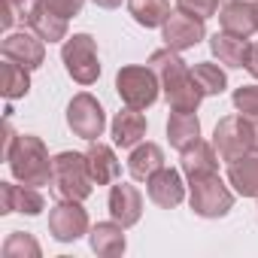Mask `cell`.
I'll use <instances>...</instances> for the list:
<instances>
[{
  "label": "cell",
  "instance_id": "obj_12",
  "mask_svg": "<svg viewBox=\"0 0 258 258\" xmlns=\"http://www.w3.org/2000/svg\"><path fill=\"white\" fill-rule=\"evenodd\" d=\"M106 210H109V216H112L118 225L134 228V225L140 222V216H143V195H140V188L131 185V182L115 179V182L109 185Z\"/></svg>",
  "mask_w": 258,
  "mask_h": 258
},
{
  "label": "cell",
  "instance_id": "obj_10",
  "mask_svg": "<svg viewBox=\"0 0 258 258\" xmlns=\"http://www.w3.org/2000/svg\"><path fill=\"white\" fill-rule=\"evenodd\" d=\"M0 55L28 67V70H37L46 61V40L40 34H34L31 28L28 31H10L0 40Z\"/></svg>",
  "mask_w": 258,
  "mask_h": 258
},
{
  "label": "cell",
  "instance_id": "obj_16",
  "mask_svg": "<svg viewBox=\"0 0 258 258\" xmlns=\"http://www.w3.org/2000/svg\"><path fill=\"white\" fill-rule=\"evenodd\" d=\"M219 152L213 143H204L198 140L195 146L182 149L179 152V170L185 179H198V176H210V173H219Z\"/></svg>",
  "mask_w": 258,
  "mask_h": 258
},
{
  "label": "cell",
  "instance_id": "obj_7",
  "mask_svg": "<svg viewBox=\"0 0 258 258\" xmlns=\"http://www.w3.org/2000/svg\"><path fill=\"white\" fill-rule=\"evenodd\" d=\"M213 146L219 152V158L225 164L237 161L240 155L255 149V131H252V118L243 112L225 115L216 121V131H213Z\"/></svg>",
  "mask_w": 258,
  "mask_h": 258
},
{
  "label": "cell",
  "instance_id": "obj_9",
  "mask_svg": "<svg viewBox=\"0 0 258 258\" xmlns=\"http://www.w3.org/2000/svg\"><path fill=\"white\" fill-rule=\"evenodd\" d=\"M88 231L91 225H88V210L82 207V201H58L49 210V234L58 243H76Z\"/></svg>",
  "mask_w": 258,
  "mask_h": 258
},
{
  "label": "cell",
  "instance_id": "obj_4",
  "mask_svg": "<svg viewBox=\"0 0 258 258\" xmlns=\"http://www.w3.org/2000/svg\"><path fill=\"white\" fill-rule=\"evenodd\" d=\"M234 188L225 185L219 173L188 179V204L201 219H225L234 210Z\"/></svg>",
  "mask_w": 258,
  "mask_h": 258
},
{
  "label": "cell",
  "instance_id": "obj_18",
  "mask_svg": "<svg viewBox=\"0 0 258 258\" xmlns=\"http://www.w3.org/2000/svg\"><path fill=\"white\" fill-rule=\"evenodd\" d=\"M85 155H88V167H91V176L97 185H112L121 176V161L112 146H106L100 140H88Z\"/></svg>",
  "mask_w": 258,
  "mask_h": 258
},
{
  "label": "cell",
  "instance_id": "obj_30",
  "mask_svg": "<svg viewBox=\"0 0 258 258\" xmlns=\"http://www.w3.org/2000/svg\"><path fill=\"white\" fill-rule=\"evenodd\" d=\"M231 100H234V109L237 112L255 115L258 112V85H240V88H234Z\"/></svg>",
  "mask_w": 258,
  "mask_h": 258
},
{
  "label": "cell",
  "instance_id": "obj_13",
  "mask_svg": "<svg viewBox=\"0 0 258 258\" xmlns=\"http://www.w3.org/2000/svg\"><path fill=\"white\" fill-rule=\"evenodd\" d=\"M146 191H149V201L161 210H173L185 201V182H182V170H173V167H161L155 170L149 179H146Z\"/></svg>",
  "mask_w": 258,
  "mask_h": 258
},
{
  "label": "cell",
  "instance_id": "obj_31",
  "mask_svg": "<svg viewBox=\"0 0 258 258\" xmlns=\"http://www.w3.org/2000/svg\"><path fill=\"white\" fill-rule=\"evenodd\" d=\"M225 4V0H176V10H182V13H191V16H198V19H213V16H219V7Z\"/></svg>",
  "mask_w": 258,
  "mask_h": 258
},
{
  "label": "cell",
  "instance_id": "obj_34",
  "mask_svg": "<svg viewBox=\"0 0 258 258\" xmlns=\"http://www.w3.org/2000/svg\"><path fill=\"white\" fill-rule=\"evenodd\" d=\"M91 4L100 10H115V7H121V0H91Z\"/></svg>",
  "mask_w": 258,
  "mask_h": 258
},
{
  "label": "cell",
  "instance_id": "obj_6",
  "mask_svg": "<svg viewBox=\"0 0 258 258\" xmlns=\"http://www.w3.org/2000/svg\"><path fill=\"white\" fill-rule=\"evenodd\" d=\"M61 61L64 70L73 82L79 85H94L100 76V55H97V40L91 34H73L61 46Z\"/></svg>",
  "mask_w": 258,
  "mask_h": 258
},
{
  "label": "cell",
  "instance_id": "obj_24",
  "mask_svg": "<svg viewBox=\"0 0 258 258\" xmlns=\"http://www.w3.org/2000/svg\"><path fill=\"white\" fill-rule=\"evenodd\" d=\"M28 28H31L34 34H40L46 43H64V40H67V19H61L58 13H52L43 0L37 4V10L31 13Z\"/></svg>",
  "mask_w": 258,
  "mask_h": 258
},
{
  "label": "cell",
  "instance_id": "obj_2",
  "mask_svg": "<svg viewBox=\"0 0 258 258\" xmlns=\"http://www.w3.org/2000/svg\"><path fill=\"white\" fill-rule=\"evenodd\" d=\"M4 155L16 182L34 185V188H43L52 182V158L46 143L37 134H16L13 143L4 149Z\"/></svg>",
  "mask_w": 258,
  "mask_h": 258
},
{
  "label": "cell",
  "instance_id": "obj_27",
  "mask_svg": "<svg viewBox=\"0 0 258 258\" xmlns=\"http://www.w3.org/2000/svg\"><path fill=\"white\" fill-rule=\"evenodd\" d=\"M191 76H195V82L201 85V91H204L207 97L222 94V91L228 88V73H225L219 64H213V61H198V64L191 67Z\"/></svg>",
  "mask_w": 258,
  "mask_h": 258
},
{
  "label": "cell",
  "instance_id": "obj_32",
  "mask_svg": "<svg viewBox=\"0 0 258 258\" xmlns=\"http://www.w3.org/2000/svg\"><path fill=\"white\" fill-rule=\"evenodd\" d=\"M43 4L52 10V13H58L61 19H76L79 13H82V7H85V0H43Z\"/></svg>",
  "mask_w": 258,
  "mask_h": 258
},
{
  "label": "cell",
  "instance_id": "obj_26",
  "mask_svg": "<svg viewBox=\"0 0 258 258\" xmlns=\"http://www.w3.org/2000/svg\"><path fill=\"white\" fill-rule=\"evenodd\" d=\"M0 79H4V85H0V91H4L7 100H19V97H28L31 91V70L16 64V61H4L0 64Z\"/></svg>",
  "mask_w": 258,
  "mask_h": 258
},
{
  "label": "cell",
  "instance_id": "obj_21",
  "mask_svg": "<svg viewBox=\"0 0 258 258\" xmlns=\"http://www.w3.org/2000/svg\"><path fill=\"white\" fill-rule=\"evenodd\" d=\"M164 167V149L158 143H137L131 149V155H127V173H131V179L137 182H146L155 170Z\"/></svg>",
  "mask_w": 258,
  "mask_h": 258
},
{
  "label": "cell",
  "instance_id": "obj_11",
  "mask_svg": "<svg viewBox=\"0 0 258 258\" xmlns=\"http://www.w3.org/2000/svg\"><path fill=\"white\" fill-rule=\"evenodd\" d=\"M204 37H207L204 19L191 16V13H182V10H173V13L167 16V22L161 25V40H164V46H170V49H176V52L195 49Z\"/></svg>",
  "mask_w": 258,
  "mask_h": 258
},
{
  "label": "cell",
  "instance_id": "obj_28",
  "mask_svg": "<svg viewBox=\"0 0 258 258\" xmlns=\"http://www.w3.org/2000/svg\"><path fill=\"white\" fill-rule=\"evenodd\" d=\"M40 255H43V249L34 240V234H28V231H13L4 240V258H40Z\"/></svg>",
  "mask_w": 258,
  "mask_h": 258
},
{
  "label": "cell",
  "instance_id": "obj_36",
  "mask_svg": "<svg viewBox=\"0 0 258 258\" xmlns=\"http://www.w3.org/2000/svg\"><path fill=\"white\" fill-rule=\"evenodd\" d=\"M255 19H258V0H255Z\"/></svg>",
  "mask_w": 258,
  "mask_h": 258
},
{
  "label": "cell",
  "instance_id": "obj_14",
  "mask_svg": "<svg viewBox=\"0 0 258 258\" xmlns=\"http://www.w3.org/2000/svg\"><path fill=\"white\" fill-rule=\"evenodd\" d=\"M46 210V198L40 188L25 182H0V213H22V216H40Z\"/></svg>",
  "mask_w": 258,
  "mask_h": 258
},
{
  "label": "cell",
  "instance_id": "obj_23",
  "mask_svg": "<svg viewBox=\"0 0 258 258\" xmlns=\"http://www.w3.org/2000/svg\"><path fill=\"white\" fill-rule=\"evenodd\" d=\"M167 140L173 149H188L201 140V121L195 112H179V109H170V118H167Z\"/></svg>",
  "mask_w": 258,
  "mask_h": 258
},
{
  "label": "cell",
  "instance_id": "obj_5",
  "mask_svg": "<svg viewBox=\"0 0 258 258\" xmlns=\"http://www.w3.org/2000/svg\"><path fill=\"white\" fill-rule=\"evenodd\" d=\"M115 91H118L124 106L149 109L161 97V82H158V76L149 64L146 67L143 64H124L115 73Z\"/></svg>",
  "mask_w": 258,
  "mask_h": 258
},
{
  "label": "cell",
  "instance_id": "obj_19",
  "mask_svg": "<svg viewBox=\"0 0 258 258\" xmlns=\"http://www.w3.org/2000/svg\"><path fill=\"white\" fill-rule=\"evenodd\" d=\"M88 243H91V252L100 255V258L124 255V249H127L124 225H118L115 219H112V222H97V225L88 231Z\"/></svg>",
  "mask_w": 258,
  "mask_h": 258
},
{
  "label": "cell",
  "instance_id": "obj_29",
  "mask_svg": "<svg viewBox=\"0 0 258 258\" xmlns=\"http://www.w3.org/2000/svg\"><path fill=\"white\" fill-rule=\"evenodd\" d=\"M40 0H4V16H0V25H4V31H10L16 22L28 25L31 13L37 10Z\"/></svg>",
  "mask_w": 258,
  "mask_h": 258
},
{
  "label": "cell",
  "instance_id": "obj_8",
  "mask_svg": "<svg viewBox=\"0 0 258 258\" xmlns=\"http://www.w3.org/2000/svg\"><path fill=\"white\" fill-rule=\"evenodd\" d=\"M67 124L82 140H100L103 131H106V112H103V106H100V100L94 94L79 91L67 103Z\"/></svg>",
  "mask_w": 258,
  "mask_h": 258
},
{
  "label": "cell",
  "instance_id": "obj_20",
  "mask_svg": "<svg viewBox=\"0 0 258 258\" xmlns=\"http://www.w3.org/2000/svg\"><path fill=\"white\" fill-rule=\"evenodd\" d=\"M228 185L240 198H255L258 201V149L240 155L237 161L228 164Z\"/></svg>",
  "mask_w": 258,
  "mask_h": 258
},
{
  "label": "cell",
  "instance_id": "obj_15",
  "mask_svg": "<svg viewBox=\"0 0 258 258\" xmlns=\"http://www.w3.org/2000/svg\"><path fill=\"white\" fill-rule=\"evenodd\" d=\"M146 115L143 109H134V106H124L121 112H115L109 131H112V143L118 149H134L137 143H143L146 137Z\"/></svg>",
  "mask_w": 258,
  "mask_h": 258
},
{
  "label": "cell",
  "instance_id": "obj_22",
  "mask_svg": "<svg viewBox=\"0 0 258 258\" xmlns=\"http://www.w3.org/2000/svg\"><path fill=\"white\" fill-rule=\"evenodd\" d=\"M210 52L225 67H246L249 40L246 37H237V34H228V31H219V34L210 37Z\"/></svg>",
  "mask_w": 258,
  "mask_h": 258
},
{
  "label": "cell",
  "instance_id": "obj_17",
  "mask_svg": "<svg viewBox=\"0 0 258 258\" xmlns=\"http://www.w3.org/2000/svg\"><path fill=\"white\" fill-rule=\"evenodd\" d=\"M219 25H222V31L249 40L258 31L255 4H249V0H228V4H222V10H219Z\"/></svg>",
  "mask_w": 258,
  "mask_h": 258
},
{
  "label": "cell",
  "instance_id": "obj_1",
  "mask_svg": "<svg viewBox=\"0 0 258 258\" xmlns=\"http://www.w3.org/2000/svg\"><path fill=\"white\" fill-rule=\"evenodd\" d=\"M149 67L155 70L158 82H161V94L164 100L170 103V109H179V112H198L201 100L207 97L201 91V85L195 82L191 76V67L182 61V55L170 46L164 49H155L149 55Z\"/></svg>",
  "mask_w": 258,
  "mask_h": 258
},
{
  "label": "cell",
  "instance_id": "obj_35",
  "mask_svg": "<svg viewBox=\"0 0 258 258\" xmlns=\"http://www.w3.org/2000/svg\"><path fill=\"white\" fill-rule=\"evenodd\" d=\"M252 118V131H255V149H258V112L255 115H249Z\"/></svg>",
  "mask_w": 258,
  "mask_h": 258
},
{
  "label": "cell",
  "instance_id": "obj_33",
  "mask_svg": "<svg viewBox=\"0 0 258 258\" xmlns=\"http://www.w3.org/2000/svg\"><path fill=\"white\" fill-rule=\"evenodd\" d=\"M252 79H258V43H249V52H246V67H243Z\"/></svg>",
  "mask_w": 258,
  "mask_h": 258
},
{
  "label": "cell",
  "instance_id": "obj_25",
  "mask_svg": "<svg viewBox=\"0 0 258 258\" xmlns=\"http://www.w3.org/2000/svg\"><path fill=\"white\" fill-rule=\"evenodd\" d=\"M127 13L140 28H161L173 10L170 0H127Z\"/></svg>",
  "mask_w": 258,
  "mask_h": 258
},
{
  "label": "cell",
  "instance_id": "obj_3",
  "mask_svg": "<svg viewBox=\"0 0 258 258\" xmlns=\"http://www.w3.org/2000/svg\"><path fill=\"white\" fill-rule=\"evenodd\" d=\"M52 191L58 201H85L94 191V176L88 167V155L85 152H58L52 158Z\"/></svg>",
  "mask_w": 258,
  "mask_h": 258
}]
</instances>
